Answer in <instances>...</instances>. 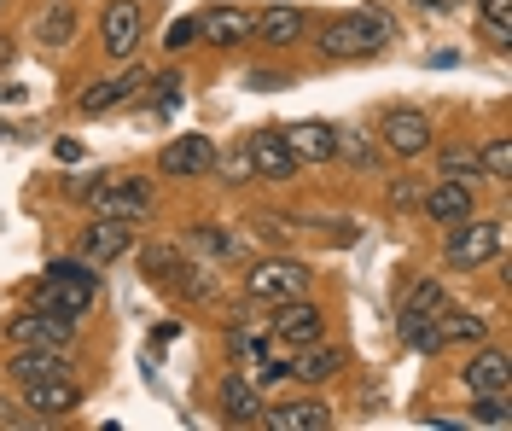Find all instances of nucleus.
Segmentation results:
<instances>
[{
	"label": "nucleus",
	"instance_id": "nucleus-24",
	"mask_svg": "<svg viewBox=\"0 0 512 431\" xmlns=\"http://www.w3.org/2000/svg\"><path fill=\"white\" fill-rule=\"evenodd\" d=\"M140 82H146V70H123V76H111V82H94V88L82 94V111H88V117H99V111L123 105L128 94H140Z\"/></svg>",
	"mask_w": 512,
	"mask_h": 431
},
{
	"label": "nucleus",
	"instance_id": "nucleus-5",
	"mask_svg": "<svg viewBox=\"0 0 512 431\" xmlns=\"http://www.w3.org/2000/svg\"><path fill=\"white\" fill-rule=\"evenodd\" d=\"M88 204H94V216H105V222H146L152 216V187L134 181V175H105V187Z\"/></svg>",
	"mask_w": 512,
	"mask_h": 431
},
{
	"label": "nucleus",
	"instance_id": "nucleus-34",
	"mask_svg": "<svg viewBox=\"0 0 512 431\" xmlns=\"http://www.w3.org/2000/svg\"><path fill=\"white\" fill-rule=\"evenodd\" d=\"M192 251H210V257H233L239 245H233L227 233H192Z\"/></svg>",
	"mask_w": 512,
	"mask_h": 431
},
{
	"label": "nucleus",
	"instance_id": "nucleus-35",
	"mask_svg": "<svg viewBox=\"0 0 512 431\" xmlns=\"http://www.w3.org/2000/svg\"><path fill=\"white\" fill-rule=\"evenodd\" d=\"M210 175H222V181H251V158H245V152H233V158H216V169H210Z\"/></svg>",
	"mask_w": 512,
	"mask_h": 431
},
{
	"label": "nucleus",
	"instance_id": "nucleus-4",
	"mask_svg": "<svg viewBox=\"0 0 512 431\" xmlns=\"http://www.w3.org/2000/svg\"><path fill=\"white\" fill-rule=\"evenodd\" d=\"M495 251H501V222L466 216V222H454V233H448L443 263L448 268H483V263H495Z\"/></svg>",
	"mask_w": 512,
	"mask_h": 431
},
{
	"label": "nucleus",
	"instance_id": "nucleus-10",
	"mask_svg": "<svg viewBox=\"0 0 512 431\" xmlns=\"http://www.w3.org/2000/svg\"><path fill=\"white\" fill-rule=\"evenodd\" d=\"M245 158H251L256 181H291V175H297V158H291V146H286L280 129H256L251 140H245Z\"/></svg>",
	"mask_w": 512,
	"mask_h": 431
},
{
	"label": "nucleus",
	"instance_id": "nucleus-16",
	"mask_svg": "<svg viewBox=\"0 0 512 431\" xmlns=\"http://www.w3.org/2000/svg\"><path fill=\"white\" fill-rule=\"evenodd\" d=\"M256 426H268V431H326L332 426V408L315 402V397H297V402H286V408H262Z\"/></svg>",
	"mask_w": 512,
	"mask_h": 431
},
{
	"label": "nucleus",
	"instance_id": "nucleus-14",
	"mask_svg": "<svg viewBox=\"0 0 512 431\" xmlns=\"http://www.w3.org/2000/svg\"><path fill=\"white\" fill-rule=\"evenodd\" d=\"M419 210H425L431 222H443V228H454V222L478 216V193H472L466 181H437V187H425V199H419Z\"/></svg>",
	"mask_w": 512,
	"mask_h": 431
},
{
	"label": "nucleus",
	"instance_id": "nucleus-18",
	"mask_svg": "<svg viewBox=\"0 0 512 431\" xmlns=\"http://www.w3.org/2000/svg\"><path fill=\"white\" fill-rule=\"evenodd\" d=\"M123 251H128V222H105V216H94L88 233H82V263L105 268V263H117Z\"/></svg>",
	"mask_w": 512,
	"mask_h": 431
},
{
	"label": "nucleus",
	"instance_id": "nucleus-31",
	"mask_svg": "<svg viewBox=\"0 0 512 431\" xmlns=\"http://www.w3.org/2000/svg\"><path fill=\"white\" fill-rule=\"evenodd\" d=\"M483 6V24L495 41H512V0H478Z\"/></svg>",
	"mask_w": 512,
	"mask_h": 431
},
{
	"label": "nucleus",
	"instance_id": "nucleus-26",
	"mask_svg": "<svg viewBox=\"0 0 512 431\" xmlns=\"http://www.w3.org/2000/svg\"><path fill=\"white\" fill-rule=\"evenodd\" d=\"M35 35H41V47H64V41L76 35V6H70V0H59V6L35 24Z\"/></svg>",
	"mask_w": 512,
	"mask_h": 431
},
{
	"label": "nucleus",
	"instance_id": "nucleus-2",
	"mask_svg": "<svg viewBox=\"0 0 512 431\" xmlns=\"http://www.w3.org/2000/svg\"><path fill=\"white\" fill-rule=\"evenodd\" d=\"M384 41H390V24L379 12H344V18H332L320 30V53L326 59H367V53H379Z\"/></svg>",
	"mask_w": 512,
	"mask_h": 431
},
{
	"label": "nucleus",
	"instance_id": "nucleus-33",
	"mask_svg": "<svg viewBox=\"0 0 512 431\" xmlns=\"http://www.w3.org/2000/svg\"><path fill=\"white\" fill-rule=\"evenodd\" d=\"M163 41H169V53H181V47H192V41H198V18H175Z\"/></svg>",
	"mask_w": 512,
	"mask_h": 431
},
{
	"label": "nucleus",
	"instance_id": "nucleus-22",
	"mask_svg": "<svg viewBox=\"0 0 512 431\" xmlns=\"http://www.w3.org/2000/svg\"><path fill=\"white\" fill-rule=\"evenodd\" d=\"M338 367H344V356H338V350H326L320 338H315V344H297V356H286V373H291V379H303V385H326Z\"/></svg>",
	"mask_w": 512,
	"mask_h": 431
},
{
	"label": "nucleus",
	"instance_id": "nucleus-29",
	"mask_svg": "<svg viewBox=\"0 0 512 431\" xmlns=\"http://www.w3.org/2000/svg\"><path fill=\"white\" fill-rule=\"evenodd\" d=\"M478 169L489 175V181H512V140L507 134L489 140V146H478Z\"/></svg>",
	"mask_w": 512,
	"mask_h": 431
},
{
	"label": "nucleus",
	"instance_id": "nucleus-17",
	"mask_svg": "<svg viewBox=\"0 0 512 431\" xmlns=\"http://www.w3.org/2000/svg\"><path fill=\"white\" fill-rule=\"evenodd\" d=\"M251 24H256V12H245V6H216V12L198 18V41H210V47H239V41H251Z\"/></svg>",
	"mask_w": 512,
	"mask_h": 431
},
{
	"label": "nucleus",
	"instance_id": "nucleus-38",
	"mask_svg": "<svg viewBox=\"0 0 512 431\" xmlns=\"http://www.w3.org/2000/svg\"><path fill=\"white\" fill-rule=\"evenodd\" d=\"M12 420H18V414H12V402H0V426H12Z\"/></svg>",
	"mask_w": 512,
	"mask_h": 431
},
{
	"label": "nucleus",
	"instance_id": "nucleus-6",
	"mask_svg": "<svg viewBox=\"0 0 512 431\" xmlns=\"http://www.w3.org/2000/svg\"><path fill=\"white\" fill-rule=\"evenodd\" d=\"M245 292L251 298H303L309 292V268L297 263V257H262V263L245 274Z\"/></svg>",
	"mask_w": 512,
	"mask_h": 431
},
{
	"label": "nucleus",
	"instance_id": "nucleus-7",
	"mask_svg": "<svg viewBox=\"0 0 512 431\" xmlns=\"http://www.w3.org/2000/svg\"><path fill=\"white\" fill-rule=\"evenodd\" d=\"M379 140L396 158H419V152H431V117L414 111V105H396V111H384Z\"/></svg>",
	"mask_w": 512,
	"mask_h": 431
},
{
	"label": "nucleus",
	"instance_id": "nucleus-3",
	"mask_svg": "<svg viewBox=\"0 0 512 431\" xmlns=\"http://www.w3.org/2000/svg\"><path fill=\"white\" fill-rule=\"evenodd\" d=\"M448 309V292L443 280H419L408 303H402V338L414 344V350H437V315Z\"/></svg>",
	"mask_w": 512,
	"mask_h": 431
},
{
	"label": "nucleus",
	"instance_id": "nucleus-21",
	"mask_svg": "<svg viewBox=\"0 0 512 431\" xmlns=\"http://www.w3.org/2000/svg\"><path fill=\"white\" fill-rule=\"evenodd\" d=\"M216 402H222V420H233V426H256V420H262L256 379H239V373H227L222 391H216Z\"/></svg>",
	"mask_w": 512,
	"mask_h": 431
},
{
	"label": "nucleus",
	"instance_id": "nucleus-30",
	"mask_svg": "<svg viewBox=\"0 0 512 431\" xmlns=\"http://www.w3.org/2000/svg\"><path fill=\"white\" fill-rule=\"evenodd\" d=\"M507 408H512V402H507V391H483L472 414H478L483 426H512V414H507Z\"/></svg>",
	"mask_w": 512,
	"mask_h": 431
},
{
	"label": "nucleus",
	"instance_id": "nucleus-28",
	"mask_svg": "<svg viewBox=\"0 0 512 431\" xmlns=\"http://www.w3.org/2000/svg\"><path fill=\"white\" fill-rule=\"evenodd\" d=\"M140 268H146V274H152V280H163V286H175V274H181V251H175V245H146V251H140Z\"/></svg>",
	"mask_w": 512,
	"mask_h": 431
},
{
	"label": "nucleus",
	"instance_id": "nucleus-15",
	"mask_svg": "<svg viewBox=\"0 0 512 431\" xmlns=\"http://www.w3.org/2000/svg\"><path fill=\"white\" fill-rule=\"evenodd\" d=\"M286 134V146H291V158L297 164H332L338 158V129L332 123H320V117H309V123H291Z\"/></svg>",
	"mask_w": 512,
	"mask_h": 431
},
{
	"label": "nucleus",
	"instance_id": "nucleus-37",
	"mask_svg": "<svg viewBox=\"0 0 512 431\" xmlns=\"http://www.w3.org/2000/svg\"><path fill=\"white\" fill-rule=\"evenodd\" d=\"M99 187H105V175H76L70 181V199H94Z\"/></svg>",
	"mask_w": 512,
	"mask_h": 431
},
{
	"label": "nucleus",
	"instance_id": "nucleus-19",
	"mask_svg": "<svg viewBox=\"0 0 512 431\" xmlns=\"http://www.w3.org/2000/svg\"><path fill=\"white\" fill-rule=\"evenodd\" d=\"M460 379H466V391H472V397H483V391H507V385H512V356H507V350H478V356L466 362Z\"/></svg>",
	"mask_w": 512,
	"mask_h": 431
},
{
	"label": "nucleus",
	"instance_id": "nucleus-25",
	"mask_svg": "<svg viewBox=\"0 0 512 431\" xmlns=\"http://www.w3.org/2000/svg\"><path fill=\"white\" fill-rule=\"evenodd\" d=\"M483 332H489V321H483V315H472V309H454V303H448L443 315H437V350H448V344H478Z\"/></svg>",
	"mask_w": 512,
	"mask_h": 431
},
{
	"label": "nucleus",
	"instance_id": "nucleus-32",
	"mask_svg": "<svg viewBox=\"0 0 512 431\" xmlns=\"http://www.w3.org/2000/svg\"><path fill=\"white\" fill-rule=\"evenodd\" d=\"M338 158H350L355 169H367V164H373V146H367L355 129H338Z\"/></svg>",
	"mask_w": 512,
	"mask_h": 431
},
{
	"label": "nucleus",
	"instance_id": "nucleus-36",
	"mask_svg": "<svg viewBox=\"0 0 512 431\" xmlns=\"http://www.w3.org/2000/svg\"><path fill=\"white\" fill-rule=\"evenodd\" d=\"M419 199H425V187H419V181H396V187H390V204H396V210H414Z\"/></svg>",
	"mask_w": 512,
	"mask_h": 431
},
{
	"label": "nucleus",
	"instance_id": "nucleus-12",
	"mask_svg": "<svg viewBox=\"0 0 512 431\" xmlns=\"http://www.w3.org/2000/svg\"><path fill=\"white\" fill-rule=\"evenodd\" d=\"M158 169L163 175H181V181L210 175V169H216V146H210L204 134H181V140H169V146L158 152Z\"/></svg>",
	"mask_w": 512,
	"mask_h": 431
},
{
	"label": "nucleus",
	"instance_id": "nucleus-11",
	"mask_svg": "<svg viewBox=\"0 0 512 431\" xmlns=\"http://www.w3.org/2000/svg\"><path fill=\"white\" fill-rule=\"evenodd\" d=\"M99 35H105V53H111V59H134V47H140V35H146V12H140L134 0H111Z\"/></svg>",
	"mask_w": 512,
	"mask_h": 431
},
{
	"label": "nucleus",
	"instance_id": "nucleus-8",
	"mask_svg": "<svg viewBox=\"0 0 512 431\" xmlns=\"http://www.w3.org/2000/svg\"><path fill=\"white\" fill-rule=\"evenodd\" d=\"M70 332H76L70 315H53V309L35 303L18 321H6V344H12V350H24V344H70Z\"/></svg>",
	"mask_w": 512,
	"mask_h": 431
},
{
	"label": "nucleus",
	"instance_id": "nucleus-27",
	"mask_svg": "<svg viewBox=\"0 0 512 431\" xmlns=\"http://www.w3.org/2000/svg\"><path fill=\"white\" fill-rule=\"evenodd\" d=\"M437 175H443V181H466V187H472V175H483V169H478V146H448L443 158H437Z\"/></svg>",
	"mask_w": 512,
	"mask_h": 431
},
{
	"label": "nucleus",
	"instance_id": "nucleus-23",
	"mask_svg": "<svg viewBox=\"0 0 512 431\" xmlns=\"http://www.w3.org/2000/svg\"><path fill=\"white\" fill-rule=\"evenodd\" d=\"M303 12L297 6H268V12H256V24H251V35L256 41H268V47H291V41H303Z\"/></svg>",
	"mask_w": 512,
	"mask_h": 431
},
{
	"label": "nucleus",
	"instance_id": "nucleus-1",
	"mask_svg": "<svg viewBox=\"0 0 512 431\" xmlns=\"http://www.w3.org/2000/svg\"><path fill=\"white\" fill-rule=\"evenodd\" d=\"M99 298V280H94V268L88 263H53L41 280H35V303L41 309H53V315H88Z\"/></svg>",
	"mask_w": 512,
	"mask_h": 431
},
{
	"label": "nucleus",
	"instance_id": "nucleus-13",
	"mask_svg": "<svg viewBox=\"0 0 512 431\" xmlns=\"http://www.w3.org/2000/svg\"><path fill=\"white\" fill-rule=\"evenodd\" d=\"M320 332H326V321H320L315 303H309V298H280V309H274V338H280L286 350L315 344Z\"/></svg>",
	"mask_w": 512,
	"mask_h": 431
},
{
	"label": "nucleus",
	"instance_id": "nucleus-20",
	"mask_svg": "<svg viewBox=\"0 0 512 431\" xmlns=\"http://www.w3.org/2000/svg\"><path fill=\"white\" fill-rule=\"evenodd\" d=\"M6 373L12 379H47V373H70V356H64V344H24L12 362H6Z\"/></svg>",
	"mask_w": 512,
	"mask_h": 431
},
{
	"label": "nucleus",
	"instance_id": "nucleus-9",
	"mask_svg": "<svg viewBox=\"0 0 512 431\" xmlns=\"http://www.w3.org/2000/svg\"><path fill=\"white\" fill-rule=\"evenodd\" d=\"M24 408H30L35 420H64L70 408H82V391H76L70 373H47V379L24 385Z\"/></svg>",
	"mask_w": 512,
	"mask_h": 431
}]
</instances>
